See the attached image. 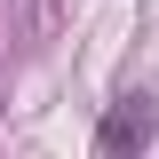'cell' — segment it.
I'll use <instances>...</instances> for the list:
<instances>
[{"label": "cell", "mask_w": 159, "mask_h": 159, "mask_svg": "<svg viewBox=\"0 0 159 159\" xmlns=\"http://www.w3.org/2000/svg\"><path fill=\"white\" fill-rule=\"evenodd\" d=\"M151 127H159L151 96H119L103 111V127H96V159H143L151 151Z\"/></svg>", "instance_id": "1"}]
</instances>
